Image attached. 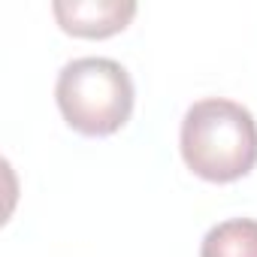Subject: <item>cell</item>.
Returning a JSON list of instances; mask_svg holds the SVG:
<instances>
[{"mask_svg": "<svg viewBox=\"0 0 257 257\" xmlns=\"http://www.w3.org/2000/svg\"><path fill=\"white\" fill-rule=\"evenodd\" d=\"M58 25L70 37L82 40H106L121 34L137 16V4L131 0H58L52 7Z\"/></svg>", "mask_w": 257, "mask_h": 257, "instance_id": "obj_3", "label": "cell"}, {"mask_svg": "<svg viewBox=\"0 0 257 257\" xmlns=\"http://www.w3.org/2000/svg\"><path fill=\"white\" fill-rule=\"evenodd\" d=\"M200 257H257V221L254 218L221 221L206 233Z\"/></svg>", "mask_w": 257, "mask_h": 257, "instance_id": "obj_4", "label": "cell"}, {"mask_svg": "<svg viewBox=\"0 0 257 257\" xmlns=\"http://www.w3.org/2000/svg\"><path fill=\"white\" fill-rule=\"evenodd\" d=\"M179 143L194 176L227 185L248 176L257 164V121L242 103L209 97L185 112Z\"/></svg>", "mask_w": 257, "mask_h": 257, "instance_id": "obj_1", "label": "cell"}, {"mask_svg": "<svg viewBox=\"0 0 257 257\" xmlns=\"http://www.w3.org/2000/svg\"><path fill=\"white\" fill-rule=\"evenodd\" d=\"M55 100L73 131L82 137H109L131 121L134 82L112 58H76L61 70Z\"/></svg>", "mask_w": 257, "mask_h": 257, "instance_id": "obj_2", "label": "cell"}]
</instances>
